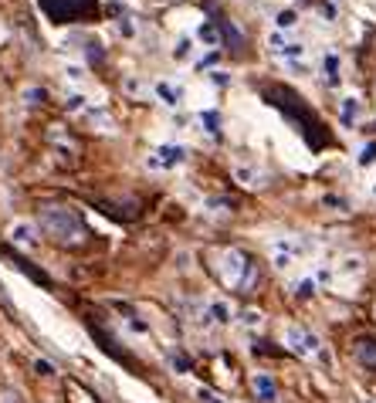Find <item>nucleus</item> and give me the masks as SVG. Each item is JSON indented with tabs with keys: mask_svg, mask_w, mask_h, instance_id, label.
Returning a JSON list of instances; mask_svg holds the SVG:
<instances>
[{
	"mask_svg": "<svg viewBox=\"0 0 376 403\" xmlns=\"http://www.w3.org/2000/svg\"><path fill=\"white\" fill-rule=\"evenodd\" d=\"M187 159V150L183 146H176V143H166V146H156L150 156V166L152 170H173Z\"/></svg>",
	"mask_w": 376,
	"mask_h": 403,
	"instance_id": "nucleus-6",
	"label": "nucleus"
},
{
	"mask_svg": "<svg viewBox=\"0 0 376 403\" xmlns=\"http://www.w3.org/2000/svg\"><path fill=\"white\" fill-rule=\"evenodd\" d=\"M207 322H217V326L230 322V305L227 302H210L207 305Z\"/></svg>",
	"mask_w": 376,
	"mask_h": 403,
	"instance_id": "nucleus-13",
	"label": "nucleus"
},
{
	"mask_svg": "<svg viewBox=\"0 0 376 403\" xmlns=\"http://www.w3.org/2000/svg\"><path fill=\"white\" fill-rule=\"evenodd\" d=\"M201 123H203V129H207L210 136H217V132H221V119H217V112H201Z\"/></svg>",
	"mask_w": 376,
	"mask_h": 403,
	"instance_id": "nucleus-14",
	"label": "nucleus"
},
{
	"mask_svg": "<svg viewBox=\"0 0 376 403\" xmlns=\"http://www.w3.org/2000/svg\"><path fill=\"white\" fill-rule=\"evenodd\" d=\"M38 227H41V234H48L54 244H65V248L81 244L85 234H88L85 221L78 217L72 207H65V203H45L38 210Z\"/></svg>",
	"mask_w": 376,
	"mask_h": 403,
	"instance_id": "nucleus-2",
	"label": "nucleus"
},
{
	"mask_svg": "<svg viewBox=\"0 0 376 403\" xmlns=\"http://www.w3.org/2000/svg\"><path fill=\"white\" fill-rule=\"evenodd\" d=\"M352 356H356V363H359L363 370H373L376 373V339H356Z\"/></svg>",
	"mask_w": 376,
	"mask_h": 403,
	"instance_id": "nucleus-8",
	"label": "nucleus"
},
{
	"mask_svg": "<svg viewBox=\"0 0 376 403\" xmlns=\"http://www.w3.org/2000/svg\"><path fill=\"white\" fill-rule=\"evenodd\" d=\"M156 99L166 102L170 109H176V105H180V99H183V88H180V85H173V81H159V85H156Z\"/></svg>",
	"mask_w": 376,
	"mask_h": 403,
	"instance_id": "nucleus-10",
	"label": "nucleus"
},
{
	"mask_svg": "<svg viewBox=\"0 0 376 403\" xmlns=\"http://www.w3.org/2000/svg\"><path fill=\"white\" fill-rule=\"evenodd\" d=\"M308 295H315V278H301L295 285V299H308Z\"/></svg>",
	"mask_w": 376,
	"mask_h": 403,
	"instance_id": "nucleus-15",
	"label": "nucleus"
},
{
	"mask_svg": "<svg viewBox=\"0 0 376 403\" xmlns=\"http://www.w3.org/2000/svg\"><path fill=\"white\" fill-rule=\"evenodd\" d=\"M244 322H248V326H258V322H261V312H244Z\"/></svg>",
	"mask_w": 376,
	"mask_h": 403,
	"instance_id": "nucleus-19",
	"label": "nucleus"
},
{
	"mask_svg": "<svg viewBox=\"0 0 376 403\" xmlns=\"http://www.w3.org/2000/svg\"><path fill=\"white\" fill-rule=\"evenodd\" d=\"M251 390H254V397H258L261 403H278V383L268 377V373H254Z\"/></svg>",
	"mask_w": 376,
	"mask_h": 403,
	"instance_id": "nucleus-7",
	"label": "nucleus"
},
{
	"mask_svg": "<svg viewBox=\"0 0 376 403\" xmlns=\"http://www.w3.org/2000/svg\"><path fill=\"white\" fill-rule=\"evenodd\" d=\"M10 244H17V248L31 251V248L38 244V237H34V227L27 224V221H17V224L10 227Z\"/></svg>",
	"mask_w": 376,
	"mask_h": 403,
	"instance_id": "nucleus-9",
	"label": "nucleus"
},
{
	"mask_svg": "<svg viewBox=\"0 0 376 403\" xmlns=\"http://www.w3.org/2000/svg\"><path fill=\"white\" fill-rule=\"evenodd\" d=\"M285 346H288V353L301 356V359H319L322 356V342H319V335L312 332V329L305 326H285Z\"/></svg>",
	"mask_w": 376,
	"mask_h": 403,
	"instance_id": "nucleus-3",
	"label": "nucleus"
},
{
	"mask_svg": "<svg viewBox=\"0 0 376 403\" xmlns=\"http://www.w3.org/2000/svg\"><path fill=\"white\" fill-rule=\"evenodd\" d=\"M268 51L275 54L278 61H285V65H292V68H305V45L301 41H292L285 31H272L268 34Z\"/></svg>",
	"mask_w": 376,
	"mask_h": 403,
	"instance_id": "nucleus-4",
	"label": "nucleus"
},
{
	"mask_svg": "<svg viewBox=\"0 0 376 403\" xmlns=\"http://www.w3.org/2000/svg\"><path fill=\"white\" fill-rule=\"evenodd\" d=\"M210 264H214V275L221 278V285L230 292H251L258 285V264L241 248H217L210 254Z\"/></svg>",
	"mask_w": 376,
	"mask_h": 403,
	"instance_id": "nucleus-1",
	"label": "nucleus"
},
{
	"mask_svg": "<svg viewBox=\"0 0 376 403\" xmlns=\"http://www.w3.org/2000/svg\"><path fill=\"white\" fill-rule=\"evenodd\" d=\"M201 400L203 403H221V400H214V393H210V390H201Z\"/></svg>",
	"mask_w": 376,
	"mask_h": 403,
	"instance_id": "nucleus-20",
	"label": "nucleus"
},
{
	"mask_svg": "<svg viewBox=\"0 0 376 403\" xmlns=\"http://www.w3.org/2000/svg\"><path fill=\"white\" fill-rule=\"evenodd\" d=\"M356 119H359V99H356V95H346V99H343V109H339V123L346 129H352Z\"/></svg>",
	"mask_w": 376,
	"mask_h": 403,
	"instance_id": "nucleus-11",
	"label": "nucleus"
},
{
	"mask_svg": "<svg viewBox=\"0 0 376 403\" xmlns=\"http://www.w3.org/2000/svg\"><path fill=\"white\" fill-rule=\"evenodd\" d=\"M305 251V241L301 237H292V234H285V237H278L272 241V261H275V268H288V264H295Z\"/></svg>",
	"mask_w": 376,
	"mask_h": 403,
	"instance_id": "nucleus-5",
	"label": "nucleus"
},
{
	"mask_svg": "<svg viewBox=\"0 0 376 403\" xmlns=\"http://www.w3.org/2000/svg\"><path fill=\"white\" fill-rule=\"evenodd\" d=\"M322 68H326V85H332V88H336V85H339V78H343V72H339V68H343L339 54H332V51H329L326 61H322Z\"/></svg>",
	"mask_w": 376,
	"mask_h": 403,
	"instance_id": "nucleus-12",
	"label": "nucleus"
},
{
	"mask_svg": "<svg viewBox=\"0 0 376 403\" xmlns=\"http://www.w3.org/2000/svg\"><path fill=\"white\" fill-rule=\"evenodd\" d=\"M295 21H299V14H295V10H281V14H278V31L295 27Z\"/></svg>",
	"mask_w": 376,
	"mask_h": 403,
	"instance_id": "nucleus-16",
	"label": "nucleus"
},
{
	"mask_svg": "<svg viewBox=\"0 0 376 403\" xmlns=\"http://www.w3.org/2000/svg\"><path fill=\"white\" fill-rule=\"evenodd\" d=\"M370 163H376V143H370L366 150L359 152V166H370Z\"/></svg>",
	"mask_w": 376,
	"mask_h": 403,
	"instance_id": "nucleus-17",
	"label": "nucleus"
},
{
	"mask_svg": "<svg viewBox=\"0 0 376 403\" xmlns=\"http://www.w3.org/2000/svg\"><path fill=\"white\" fill-rule=\"evenodd\" d=\"M0 403H24V400H21L14 390H0Z\"/></svg>",
	"mask_w": 376,
	"mask_h": 403,
	"instance_id": "nucleus-18",
	"label": "nucleus"
}]
</instances>
